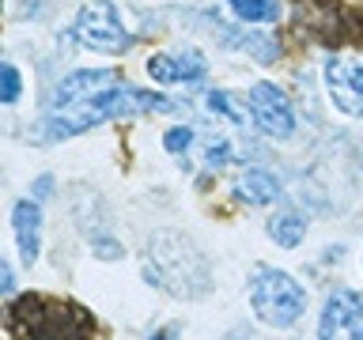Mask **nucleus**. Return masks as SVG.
Wrapping results in <instances>:
<instances>
[{"label":"nucleus","instance_id":"nucleus-6","mask_svg":"<svg viewBox=\"0 0 363 340\" xmlns=\"http://www.w3.org/2000/svg\"><path fill=\"white\" fill-rule=\"evenodd\" d=\"M318 340H363V295L340 288L325 299Z\"/></svg>","mask_w":363,"mask_h":340},{"label":"nucleus","instance_id":"nucleus-20","mask_svg":"<svg viewBox=\"0 0 363 340\" xmlns=\"http://www.w3.org/2000/svg\"><path fill=\"white\" fill-rule=\"evenodd\" d=\"M0 272H4V276H0V288H4V299H11V288H16V283H11V268L4 265Z\"/></svg>","mask_w":363,"mask_h":340},{"label":"nucleus","instance_id":"nucleus-19","mask_svg":"<svg viewBox=\"0 0 363 340\" xmlns=\"http://www.w3.org/2000/svg\"><path fill=\"white\" fill-rule=\"evenodd\" d=\"M113 238H99V242H91V249H95L99 257H121V246H110Z\"/></svg>","mask_w":363,"mask_h":340},{"label":"nucleus","instance_id":"nucleus-15","mask_svg":"<svg viewBox=\"0 0 363 340\" xmlns=\"http://www.w3.org/2000/svg\"><path fill=\"white\" fill-rule=\"evenodd\" d=\"M204 102H208V110H212V113H223V118L231 121V125H242V121H246L242 106H238V102L227 95V91H208V98H204Z\"/></svg>","mask_w":363,"mask_h":340},{"label":"nucleus","instance_id":"nucleus-8","mask_svg":"<svg viewBox=\"0 0 363 340\" xmlns=\"http://www.w3.org/2000/svg\"><path fill=\"white\" fill-rule=\"evenodd\" d=\"M325 87L329 98L340 113L363 118V64L345 61V57H329L325 61Z\"/></svg>","mask_w":363,"mask_h":340},{"label":"nucleus","instance_id":"nucleus-10","mask_svg":"<svg viewBox=\"0 0 363 340\" xmlns=\"http://www.w3.org/2000/svg\"><path fill=\"white\" fill-rule=\"evenodd\" d=\"M147 76L155 84H201L208 64L197 50H178V53H155L147 57Z\"/></svg>","mask_w":363,"mask_h":340},{"label":"nucleus","instance_id":"nucleus-11","mask_svg":"<svg viewBox=\"0 0 363 340\" xmlns=\"http://www.w3.org/2000/svg\"><path fill=\"white\" fill-rule=\"evenodd\" d=\"M11 227H16L19 261L30 268L42 254V208L34 200H16V208H11Z\"/></svg>","mask_w":363,"mask_h":340},{"label":"nucleus","instance_id":"nucleus-21","mask_svg":"<svg viewBox=\"0 0 363 340\" xmlns=\"http://www.w3.org/2000/svg\"><path fill=\"white\" fill-rule=\"evenodd\" d=\"M147 340H178V329H159V333H152Z\"/></svg>","mask_w":363,"mask_h":340},{"label":"nucleus","instance_id":"nucleus-9","mask_svg":"<svg viewBox=\"0 0 363 340\" xmlns=\"http://www.w3.org/2000/svg\"><path fill=\"white\" fill-rule=\"evenodd\" d=\"M118 84H121L118 68H84V72H72V76H65L61 84H57L50 106L53 110L76 106V102H87V98H95V95H102V91H110Z\"/></svg>","mask_w":363,"mask_h":340},{"label":"nucleus","instance_id":"nucleus-16","mask_svg":"<svg viewBox=\"0 0 363 340\" xmlns=\"http://www.w3.org/2000/svg\"><path fill=\"white\" fill-rule=\"evenodd\" d=\"M0 79H4V84H0V98L11 106V102L19 98V91H23V79H19V72H16V64H11V61H4V68H0Z\"/></svg>","mask_w":363,"mask_h":340},{"label":"nucleus","instance_id":"nucleus-2","mask_svg":"<svg viewBox=\"0 0 363 340\" xmlns=\"http://www.w3.org/2000/svg\"><path fill=\"white\" fill-rule=\"evenodd\" d=\"M4 322L16 340H91L95 336L91 310H84L72 299H53V295L8 299Z\"/></svg>","mask_w":363,"mask_h":340},{"label":"nucleus","instance_id":"nucleus-12","mask_svg":"<svg viewBox=\"0 0 363 340\" xmlns=\"http://www.w3.org/2000/svg\"><path fill=\"white\" fill-rule=\"evenodd\" d=\"M235 193H238V200H246V204H272L280 197V181L272 170H261V166H250L238 174L235 181Z\"/></svg>","mask_w":363,"mask_h":340},{"label":"nucleus","instance_id":"nucleus-5","mask_svg":"<svg viewBox=\"0 0 363 340\" xmlns=\"http://www.w3.org/2000/svg\"><path fill=\"white\" fill-rule=\"evenodd\" d=\"M72 38L79 45H87V50H95V53H125V50H133V42H136L133 34L125 30L113 0H87V4L79 8L76 23H72Z\"/></svg>","mask_w":363,"mask_h":340},{"label":"nucleus","instance_id":"nucleus-3","mask_svg":"<svg viewBox=\"0 0 363 340\" xmlns=\"http://www.w3.org/2000/svg\"><path fill=\"white\" fill-rule=\"evenodd\" d=\"M147 283L163 288L167 295H182V299H201L212 288L208 261L186 234L159 231L147 238V265H144Z\"/></svg>","mask_w":363,"mask_h":340},{"label":"nucleus","instance_id":"nucleus-1","mask_svg":"<svg viewBox=\"0 0 363 340\" xmlns=\"http://www.w3.org/2000/svg\"><path fill=\"white\" fill-rule=\"evenodd\" d=\"M155 110H178V106L170 98H163L159 91L118 84L95 98H87V102H76V106H65V110H50L45 113V140H68V136L87 132L102 121L140 118V113H155Z\"/></svg>","mask_w":363,"mask_h":340},{"label":"nucleus","instance_id":"nucleus-7","mask_svg":"<svg viewBox=\"0 0 363 340\" xmlns=\"http://www.w3.org/2000/svg\"><path fill=\"white\" fill-rule=\"evenodd\" d=\"M250 118L272 140H288L295 132V110L277 84H254V91H250Z\"/></svg>","mask_w":363,"mask_h":340},{"label":"nucleus","instance_id":"nucleus-13","mask_svg":"<svg viewBox=\"0 0 363 340\" xmlns=\"http://www.w3.org/2000/svg\"><path fill=\"white\" fill-rule=\"evenodd\" d=\"M303 234H306V215L299 208H288V212H280L269 220V238L284 249H295L303 242Z\"/></svg>","mask_w":363,"mask_h":340},{"label":"nucleus","instance_id":"nucleus-18","mask_svg":"<svg viewBox=\"0 0 363 340\" xmlns=\"http://www.w3.org/2000/svg\"><path fill=\"white\" fill-rule=\"evenodd\" d=\"M231 159V144L227 140H208V152H204V163L208 166H223Z\"/></svg>","mask_w":363,"mask_h":340},{"label":"nucleus","instance_id":"nucleus-14","mask_svg":"<svg viewBox=\"0 0 363 340\" xmlns=\"http://www.w3.org/2000/svg\"><path fill=\"white\" fill-rule=\"evenodd\" d=\"M242 23H277L280 19V0H227Z\"/></svg>","mask_w":363,"mask_h":340},{"label":"nucleus","instance_id":"nucleus-4","mask_svg":"<svg viewBox=\"0 0 363 340\" xmlns=\"http://www.w3.org/2000/svg\"><path fill=\"white\" fill-rule=\"evenodd\" d=\"M250 306L269 329H291L306 314V291L284 268H257L250 280Z\"/></svg>","mask_w":363,"mask_h":340},{"label":"nucleus","instance_id":"nucleus-17","mask_svg":"<svg viewBox=\"0 0 363 340\" xmlns=\"http://www.w3.org/2000/svg\"><path fill=\"white\" fill-rule=\"evenodd\" d=\"M189 144H193V129H189V125H174V129H167V136H163V147L170 155L189 152Z\"/></svg>","mask_w":363,"mask_h":340}]
</instances>
